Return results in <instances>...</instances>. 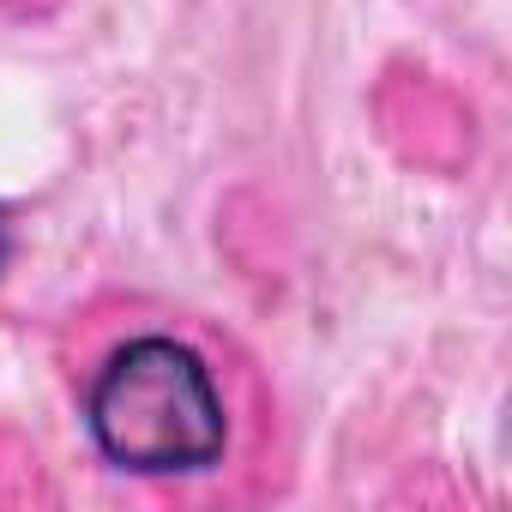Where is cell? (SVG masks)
Wrapping results in <instances>:
<instances>
[{"label":"cell","mask_w":512,"mask_h":512,"mask_svg":"<svg viewBox=\"0 0 512 512\" xmlns=\"http://www.w3.org/2000/svg\"><path fill=\"white\" fill-rule=\"evenodd\" d=\"M85 428L103 464L127 476H199L229 452L223 386L211 362L169 332H139L109 350L85 392Z\"/></svg>","instance_id":"6da1fadb"},{"label":"cell","mask_w":512,"mask_h":512,"mask_svg":"<svg viewBox=\"0 0 512 512\" xmlns=\"http://www.w3.org/2000/svg\"><path fill=\"white\" fill-rule=\"evenodd\" d=\"M7 253H13V223H7V211H0V266H7Z\"/></svg>","instance_id":"7a4b0ae2"}]
</instances>
